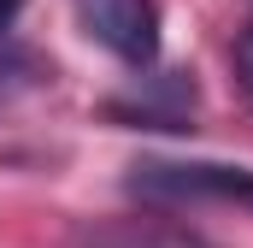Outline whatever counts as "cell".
<instances>
[{"label": "cell", "instance_id": "obj_1", "mask_svg": "<svg viewBox=\"0 0 253 248\" xmlns=\"http://www.w3.org/2000/svg\"><path fill=\"white\" fill-rule=\"evenodd\" d=\"M124 189L141 207H236L253 213V172L224 160H135Z\"/></svg>", "mask_w": 253, "mask_h": 248}, {"label": "cell", "instance_id": "obj_2", "mask_svg": "<svg viewBox=\"0 0 253 248\" xmlns=\"http://www.w3.org/2000/svg\"><path fill=\"white\" fill-rule=\"evenodd\" d=\"M71 6H77L83 36L100 42L112 60L135 65V71L159 60V6L153 0H71Z\"/></svg>", "mask_w": 253, "mask_h": 248}, {"label": "cell", "instance_id": "obj_3", "mask_svg": "<svg viewBox=\"0 0 253 248\" xmlns=\"http://www.w3.org/2000/svg\"><path fill=\"white\" fill-rule=\"evenodd\" d=\"M83 248H200L177 231H159V225H112V231H88Z\"/></svg>", "mask_w": 253, "mask_h": 248}, {"label": "cell", "instance_id": "obj_4", "mask_svg": "<svg viewBox=\"0 0 253 248\" xmlns=\"http://www.w3.org/2000/svg\"><path fill=\"white\" fill-rule=\"evenodd\" d=\"M36 83H42V65L30 60V54L0 48V107H6V101H18V95H30Z\"/></svg>", "mask_w": 253, "mask_h": 248}, {"label": "cell", "instance_id": "obj_5", "mask_svg": "<svg viewBox=\"0 0 253 248\" xmlns=\"http://www.w3.org/2000/svg\"><path fill=\"white\" fill-rule=\"evenodd\" d=\"M236 77H242V89H248V101H253V18L236 36Z\"/></svg>", "mask_w": 253, "mask_h": 248}, {"label": "cell", "instance_id": "obj_6", "mask_svg": "<svg viewBox=\"0 0 253 248\" xmlns=\"http://www.w3.org/2000/svg\"><path fill=\"white\" fill-rule=\"evenodd\" d=\"M18 12H24V0H0V36L12 30V18H18Z\"/></svg>", "mask_w": 253, "mask_h": 248}]
</instances>
